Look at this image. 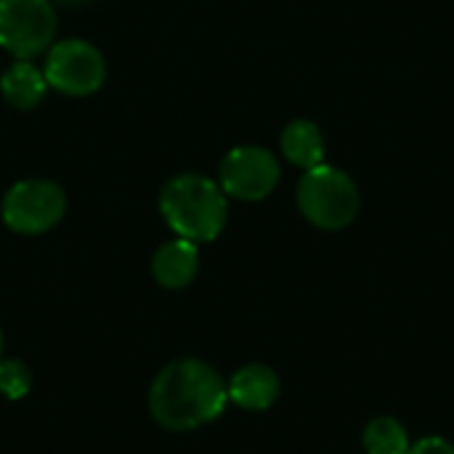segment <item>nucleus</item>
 <instances>
[{"instance_id": "obj_1", "label": "nucleus", "mask_w": 454, "mask_h": 454, "mask_svg": "<svg viewBox=\"0 0 454 454\" xmlns=\"http://www.w3.org/2000/svg\"><path fill=\"white\" fill-rule=\"evenodd\" d=\"M226 404V380L202 359H176L149 386V412L157 426L173 434L197 431L218 420Z\"/></svg>"}, {"instance_id": "obj_5", "label": "nucleus", "mask_w": 454, "mask_h": 454, "mask_svg": "<svg viewBox=\"0 0 454 454\" xmlns=\"http://www.w3.org/2000/svg\"><path fill=\"white\" fill-rule=\"evenodd\" d=\"M43 74L48 80V88L72 98H82L104 85L106 59L93 43L80 37H67L45 51Z\"/></svg>"}, {"instance_id": "obj_12", "label": "nucleus", "mask_w": 454, "mask_h": 454, "mask_svg": "<svg viewBox=\"0 0 454 454\" xmlns=\"http://www.w3.org/2000/svg\"><path fill=\"white\" fill-rule=\"evenodd\" d=\"M362 447L367 454H407L412 447V439L396 418L380 415L364 426Z\"/></svg>"}, {"instance_id": "obj_4", "label": "nucleus", "mask_w": 454, "mask_h": 454, "mask_svg": "<svg viewBox=\"0 0 454 454\" xmlns=\"http://www.w3.org/2000/svg\"><path fill=\"white\" fill-rule=\"evenodd\" d=\"M67 213V194L56 181L24 178L16 181L0 205L3 223L24 237H37L61 223Z\"/></svg>"}, {"instance_id": "obj_7", "label": "nucleus", "mask_w": 454, "mask_h": 454, "mask_svg": "<svg viewBox=\"0 0 454 454\" xmlns=\"http://www.w3.org/2000/svg\"><path fill=\"white\" fill-rule=\"evenodd\" d=\"M282 178L279 160L271 149L245 144L226 152L218 168V186L226 197L242 202H261L266 200Z\"/></svg>"}, {"instance_id": "obj_16", "label": "nucleus", "mask_w": 454, "mask_h": 454, "mask_svg": "<svg viewBox=\"0 0 454 454\" xmlns=\"http://www.w3.org/2000/svg\"><path fill=\"white\" fill-rule=\"evenodd\" d=\"M3 346H5V338H3V330H0V359H3Z\"/></svg>"}, {"instance_id": "obj_3", "label": "nucleus", "mask_w": 454, "mask_h": 454, "mask_svg": "<svg viewBox=\"0 0 454 454\" xmlns=\"http://www.w3.org/2000/svg\"><path fill=\"white\" fill-rule=\"evenodd\" d=\"M295 202H298L301 215L322 231L348 229L356 221L359 207H362L356 181L346 170L330 162L303 170L298 181Z\"/></svg>"}, {"instance_id": "obj_14", "label": "nucleus", "mask_w": 454, "mask_h": 454, "mask_svg": "<svg viewBox=\"0 0 454 454\" xmlns=\"http://www.w3.org/2000/svg\"><path fill=\"white\" fill-rule=\"evenodd\" d=\"M407 454H454V444L444 436H423L410 447Z\"/></svg>"}, {"instance_id": "obj_11", "label": "nucleus", "mask_w": 454, "mask_h": 454, "mask_svg": "<svg viewBox=\"0 0 454 454\" xmlns=\"http://www.w3.org/2000/svg\"><path fill=\"white\" fill-rule=\"evenodd\" d=\"M45 90H48V80L43 69L27 59H16L0 74V93L16 109H35L45 98Z\"/></svg>"}, {"instance_id": "obj_15", "label": "nucleus", "mask_w": 454, "mask_h": 454, "mask_svg": "<svg viewBox=\"0 0 454 454\" xmlns=\"http://www.w3.org/2000/svg\"><path fill=\"white\" fill-rule=\"evenodd\" d=\"M51 3H59V5H82V3H90V0H51Z\"/></svg>"}, {"instance_id": "obj_13", "label": "nucleus", "mask_w": 454, "mask_h": 454, "mask_svg": "<svg viewBox=\"0 0 454 454\" xmlns=\"http://www.w3.org/2000/svg\"><path fill=\"white\" fill-rule=\"evenodd\" d=\"M32 388V372L19 359H0V396L8 402H19Z\"/></svg>"}, {"instance_id": "obj_6", "label": "nucleus", "mask_w": 454, "mask_h": 454, "mask_svg": "<svg viewBox=\"0 0 454 454\" xmlns=\"http://www.w3.org/2000/svg\"><path fill=\"white\" fill-rule=\"evenodd\" d=\"M56 37V11L51 0H0V48L32 61Z\"/></svg>"}, {"instance_id": "obj_10", "label": "nucleus", "mask_w": 454, "mask_h": 454, "mask_svg": "<svg viewBox=\"0 0 454 454\" xmlns=\"http://www.w3.org/2000/svg\"><path fill=\"white\" fill-rule=\"evenodd\" d=\"M279 149L285 160L301 170H311L325 162V133L314 120H293L279 136Z\"/></svg>"}, {"instance_id": "obj_2", "label": "nucleus", "mask_w": 454, "mask_h": 454, "mask_svg": "<svg viewBox=\"0 0 454 454\" xmlns=\"http://www.w3.org/2000/svg\"><path fill=\"white\" fill-rule=\"evenodd\" d=\"M160 213L173 234L189 242H213L229 221V197L218 181L200 173H178L160 192Z\"/></svg>"}, {"instance_id": "obj_8", "label": "nucleus", "mask_w": 454, "mask_h": 454, "mask_svg": "<svg viewBox=\"0 0 454 454\" xmlns=\"http://www.w3.org/2000/svg\"><path fill=\"white\" fill-rule=\"evenodd\" d=\"M226 391H229V402L237 404L239 410L266 412L277 404V399L282 394V380L269 364L253 362V364L239 367L229 378Z\"/></svg>"}, {"instance_id": "obj_9", "label": "nucleus", "mask_w": 454, "mask_h": 454, "mask_svg": "<svg viewBox=\"0 0 454 454\" xmlns=\"http://www.w3.org/2000/svg\"><path fill=\"white\" fill-rule=\"evenodd\" d=\"M200 271V247L189 239H170L152 255V277L165 290H184Z\"/></svg>"}]
</instances>
